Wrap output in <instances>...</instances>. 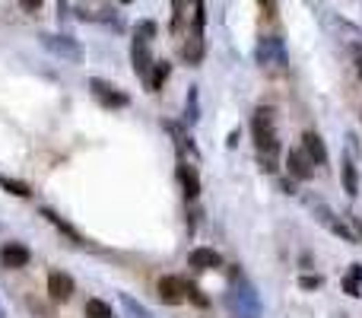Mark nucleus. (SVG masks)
Returning a JSON list of instances; mask_svg holds the SVG:
<instances>
[{"mask_svg": "<svg viewBox=\"0 0 362 318\" xmlns=\"http://www.w3.org/2000/svg\"><path fill=\"white\" fill-rule=\"evenodd\" d=\"M261 3H264V7H267V10H270V7H273V0H261Z\"/></svg>", "mask_w": 362, "mask_h": 318, "instance_id": "32", "label": "nucleus"}, {"mask_svg": "<svg viewBox=\"0 0 362 318\" xmlns=\"http://www.w3.org/2000/svg\"><path fill=\"white\" fill-rule=\"evenodd\" d=\"M255 58H257V64H264V67H277V70H283L289 64L286 45H283L280 35H264L261 42H257Z\"/></svg>", "mask_w": 362, "mask_h": 318, "instance_id": "5", "label": "nucleus"}, {"mask_svg": "<svg viewBox=\"0 0 362 318\" xmlns=\"http://www.w3.org/2000/svg\"><path fill=\"white\" fill-rule=\"evenodd\" d=\"M172 7H175V13H172V23H169V29H172V32H178L181 19H184V0H172Z\"/></svg>", "mask_w": 362, "mask_h": 318, "instance_id": "25", "label": "nucleus"}, {"mask_svg": "<svg viewBox=\"0 0 362 318\" xmlns=\"http://www.w3.org/2000/svg\"><path fill=\"white\" fill-rule=\"evenodd\" d=\"M286 172L292 178H299V182H308V178L315 176V162L305 156V150H296V147H292V150L286 153Z\"/></svg>", "mask_w": 362, "mask_h": 318, "instance_id": "9", "label": "nucleus"}, {"mask_svg": "<svg viewBox=\"0 0 362 318\" xmlns=\"http://www.w3.org/2000/svg\"><path fill=\"white\" fill-rule=\"evenodd\" d=\"M169 76H172V64H169V61H156V64H153V74H149V89L159 92Z\"/></svg>", "mask_w": 362, "mask_h": 318, "instance_id": "19", "label": "nucleus"}, {"mask_svg": "<svg viewBox=\"0 0 362 318\" xmlns=\"http://www.w3.org/2000/svg\"><path fill=\"white\" fill-rule=\"evenodd\" d=\"M159 299L165 302V306H181V302L188 299V284L181 280V277H159Z\"/></svg>", "mask_w": 362, "mask_h": 318, "instance_id": "7", "label": "nucleus"}, {"mask_svg": "<svg viewBox=\"0 0 362 318\" xmlns=\"http://www.w3.org/2000/svg\"><path fill=\"white\" fill-rule=\"evenodd\" d=\"M131 61H134V74L149 83V74H153V64H156V61L149 58V42H143V39H137V35H134V42H131Z\"/></svg>", "mask_w": 362, "mask_h": 318, "instance_id": "8", "label": "nucleus"}, {"mask_svg": "<svg viewBox=\"0 0 362 318\" xmlns=\"http://www.w3.org/2000/svg\"><path fill=\"white\" fill-rule=\"evenodd\" d=\"M188 299H191V302H198V306H206V302H210V299H206V296L200 293V290H198L194 284H188Z\"/></svg>", "mask_w": 362, "mask_h": 318, "instance_id": "28", "label": "nucleus"}, {"mask_svg": "<svg viewBox=\"0 0 362 318\" xmlns=\"http://www.w3.org/2000/svg\"><path fill=\"white\" fill-rule=\"evenodd\" d=\"M321 284H324V280H321V277H315V274H305L302 280H299V286H302V290H318Z\"/></svg>", "mask_w": 362, "mask_h": 318, "instance_id": "27", "label": "nucleus"}, {"mask_svg": "<svg viewBox=\"0 0 362 318\" xmlns=\"http://www.w3.org/2000/svg\"><path fill=\"white\" fill-rule=\"evenodd\" d=\"M86 318H115V312H111V306L102 299H89L86 302Z\"/></svg>", "mask_w": 362, "mask_h": 318, "instance_id": "22", "label": "nucleus"}, {"mask_svg": "<svg viewBox=\"0 0 362 318\" xmlns=\"http://www.w3.org/2000/svg\"><path fill=\"white\" fill-rule=\"evenodd\" d=\"M251 134H255V147L261 159H273L280 153V140H277V127H273V109L261 105L251 115Z\"/></svg>", "mask_w": 362, "mask_h": 318, "instance_id": "1", "label": "nucleus"}, {"mask_svg": "<svg viewBox=\"0 0 362 318\" xmlns=\"http://www.w3.org/2000/svg\"><path fill=\"white\" fill-rule=\"evenodd\" d=\"M181 54H184L188 64H200V61H204V35H191Z\"/></svg>", "mask_w": 362, "mask_h": 318, "instance_id": "20", "label": "nucleus"}, {"mask_svg": "<svg viewBox=\"0 0 362 318\" xmlns=\"http://www.w3.org/2000/svg\"><path fill=\"white\" fill-rule=\"evenodd\" d=\"M198 118H200L198 86H191V89H188V102H184V121H188V125H198Z\"/></svg>", "mask_w": 362, "mask_h": 318, "instance_id": "21", "label": "nucleus"}, {"mask_svg": "<svg viewBox=\"0 0 362 318\" xmlns=\"http://www.w3.org/2000/svg\"><path fill=\"white\" fill-rule=\"evenodd\" d=\"M89 92L102 109H127V105H131V96L121 92L118 86H111L108 80H102V76H92L89 80Z\"/></svg>", "mask_w": 362, "mask_h": 318, "instance_id": "6", "label": "nucleus"}, {"mask_svg": "<svg viewBox=\"0 0 362 318\" xmlns=\"http://www.w3.org/2000/svg\"><path fill=\"white\" fill-rule=\"evenodd\" d=\"M343 293H346V296H353V299H356V296H362V293H359V280H356L353 274L343 277Z\"/></svg>", "mask_w": 362, "mask_h": 318, "instance_id": "26", "label": "nucleus"}, {"mask_svg": "<svg viewBox=\"0 0 362 318\" xmlns=\"http://www.w3.org/2000/svg\"><path fill=\"white\" fill-rule=\"evenodd\" d=\"M41 217L48 220L51 226H58V229H61V233H64V235H67V239H70V242H76V245H83V235H80V233H76V229H74V226H70V223H67V220H61V217H58V213H54V210H48V207H41Z\"/></svg>", "mask_w": 362, "mask_h": 318, "instance_id": "17", "label": "nucleus"}, {"mask_svg": "<svg viewBox=\"0 0 362 318\" xmlns=\"http://www.w3.org/2000/svg\"><path fill=\"white\" fill-rule=\"evenodd\" d=\"M353 229H356V235H359V242H362V217H353Z\"/></svg>", "mask_w": 362, "mask_h": 318, "instance_id": "31", "label": "nucleus"}, {"mask_svg": "<svg viewBox=\"0 0 362 318\" xmlns=\"http://www.w3.org/2000/svg\"><path fill=\"white\" fill-rule=\"evenodd\" d=\"M229 306L239 318H261V299H257L255 286L242 280L239 274L232 277V290H229Z\"/></svg>", "mask_w": 362, "mask_h": 318, "instance_id": "2", "label": "nucleus"}, {"mask_svg": "<svg viewBox=\"0 0 362 318\" xmlns=\"http://www.w3.org/2000/svg\"><path fill=\"white\" fill-rule=\"evenodd\" d=\"M118 302H121V309H124V315L127 318H156L147 306H140V302L134 299L131 293H118Z\"/></svg>", "mask_w": 362, "mask_h": 318, "instance_id": "18", "label": "nucleus"}, {"mask_svg": "<svg viewBox=\"0 0 362 318\" xmlns=\"http://www.w3.org/2000/svg\"><path fill=\"white\" fill-rule=\"evenodd\" d=\"M118 3H134V0H118Z\"/></svg>", "mask_w": 362, "mask_h": 318, "instance_id": "34", "label": "nucleus"}, {"mask_svg": "<svg viewBox=\"0 0 362 318\" xmlns=\"http://www.w3.org/2000/svg\"><path fill=\"white\" fill-rule=\"evenodd\" d=\"M134 35L143 39V42H149V39L156 35V23H153V19H140V23L134 25Z\"/></svg>", "mask_w": 362, "mask_h": 318, "instance_id": "24", "label": "nucleus"}, {"mask_svg": "<svg viewBox=\"0 0 362 318\" xmlns=\"http://www.w3.org/2000/svg\"><path fill=\"white\" fill-rule=\"evenodd\" d=\"M29 261H32V251L25 248L23 242H7L3 248H0V264H3V268H10V271L25 268Z\"/></svg>", "mask_w": 362, "mask_h": 318, "instance_id": "10", "label": "nucleus"}, {"mask_svg": "<svg viewBox=\"0 0 362 318\" xmlns=\"http://www.w3.org/2000/svg\"><path fill=\"white\" fill-rule=\"evenodd\" d=\"M178 184H181V191H184V198H188V201H194V198L200 194V176H198V169L191 166V162H184V159L178 162Z\"/></svg>", "mask_w": 362, "mask_h": 318, "instance_id": "12", "label": "nucleus"}, {"mask_svg": "<svg viewBox=\"0 0 362 318\" xmlns=\"http://www.w3.org/2000/svg\"><path fill=\"white\" fill-rule=\"evenodd\" d=\"M162 127H165V131H169V134L175 137V147H178L181 153H191L194 159L200 156V153H198V147H194V140H191V137H188V131H184V127H181L178 121H169V118H165V121H162Z\"/></svg>", "mask_w": 362, "mask_h": 318, "instance_id": "15", "label": "nucleus"}, {"mask_svg": "<svg viewBox=\"0 0 362 318\" xmlns=\"http://www.w3.org/2000/svg\"><path fill=\"white\" fill-rule=\"evenodd\" d=\"M48 296L54 302H67L74 296V277H67L64 271H51L48 274Z\"/></svg>", "mask_w": 362, "mask_h": 318, "instance_id": "11", "label": "nucleus"}, {"mask_svg": "<svg viewBox=\"0 0 362 318\" xmlns=\"http://www.w3.org/2000/svg\"><path fill=\"white\" fill-rule=\"evenodd\" d=\"M302 150L315 166H324V162H328V147H324V140L315 134V131H305L302 134Z\"/></svg>", "mask_w": 362, "mask_h": 318, "instance_id": "14", "label": "nucleus"}, {"mask_svg": "<svg viewBox=\"0 0 362 318\" xmlns=\"http://www.w3.org/2000/svg\"><path fill=\"white\" fill-rule=\"evenodd\" d=\"M39 42L45 45V48L54 54V58L67 61V64H83V58H86V51H83V45L76 42V39H70V35H51V32H41Z\"/></svg>", "mask_w": 362, "mask_h": 318, "instance_id": "3", "label": "nucleus"}, {"mask_svg": "<svg viewBox=\"0 0 362 318\" xmlns=\"http://www.w3.org/2000/svg\"><path fill=\"white\" fill-rule=\"evenodd\" d=\"M41 3H45V0H19V7H23L25 13H35V10H41Z\"/></svg>", "mask_w": 362, "mask_h": 318, "instance_id": "29", "label": "nucleus"}, {"mask_svg": "<svg viewBox=\"0 0 362 318\" xmlns=\"http://www.w3.org/2000/svg\"><path fill=\"white\" fill-rule=\"evenodd\" d=\"M0 188H3V191H10V194H17V198H29V184L25 182H17V178H3L0 176Z\"/></svg>", "mask_w": 362, "mask_h": 318, "instance_id": "23", "label": "nucleus"}, {"mask_svg": "<svg viewBox=\"0 0 362 318\" xmlns=\"http://www.w3.org/2000/svg\"><path fill=\"white\" fill-rule=\"evenodd\" d=\"M353 54H356V70H359V76H362V45H356Z\"/></svg>", "mask_w": 362, "mask_h": 318, "instance_id": "30", "label": "nucleus"}, {"mask_svg": "<svg viewBox=\"0 0 362 318\" xmlns=\"http://www.w3.org/2000/svg\"><path fill=\"white\" fill-rule=\"evenodd\" d=\"M340 182H343V191L350 194V198H356V194H359V172H356V162H353V159H346V156H343Z\"/></svg>", "mask_w": 362, "mask_h": 318, "instance_id": "16", "label": "nucleus"}, {"mask_svg": "<svg viewBox=\"0 0 362 318\" xmlns=\"http://www.w3.org/2000/svg\"><path fill=\"white\" fill-rule=\"evenodd\" d=\"M0 318H7V312H3V306H0Z\"/></svg>", "mask_w": 362, "mask_h": 318, "instance_id": "33", "label": "nucleus"}, {"mask_svg": "<svg viewBox=\"0 0 362 318\" xmlns=\"http://www.w3.org/2000/svg\"><path fill=\"white\" fill-rule=\"evenodd\" d=\"M308 207L315 210V220H318V223H324V226H328L334 235H340L343 242H359V235H356V229H350V226H346L343 220H340L337 213H334V210H330L324 201H318V198H308Z\"/></svg>", "mask_w": 362, "mask_h": 318, "instance_id": "4", "label": "nucleus"}, {"mask_svg": "<svg viewBox=\"0 0 362 318\" xmlns=\"http://www.w3.org/2000/svg\"><path fill=\"white\" fill-rule=\"evenodd\" d=\"M188 264L194 271H220L222 258H220V251H213V248H194L188 255Z\"/></svg>", "mask_w": 362, "mask_h": 318, "instance_id": "13", "label": "nucleus"}]
</instances>
